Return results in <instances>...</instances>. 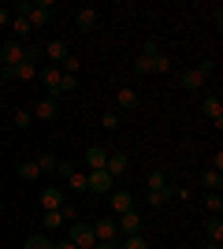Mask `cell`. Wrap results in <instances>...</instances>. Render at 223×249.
<instances>
[{
  "label": "cell",
  "instance_id": "cell-1",
  "mask_svg": "<svg viewBox=\"0 0 223 249\" xmlns=\"http://www.w3.org/2000/svg\"><path fill=\"white\" fill-rule=\"evenodd\" d=\"M67 242H71L74 249H93V246H97V234H93V227H89V223H78V219H74Z\"/></svg>",
  "mask_w": 223,
  "mask_h": 249
},
{
  "label": "cell",
  "instance_id": "cell-2",
  "mask_svg": "<svg viewBox=\"0 0 223 249\" xmlns=\"http://www.w3.org/2000/svg\"><path fill=\"white\" fill-rule=\"evenodd\" d=\"M86 186L97 190V194H112V190H116V178L101 167V171H89V175H86Z\"/></svg>",
  "mask_w": 223,
  "mask_h": 249
},
{
  "label": "cell",
  "instance_id": "cell-3",
  "mask_svg": "<svg viewBox=\"0 0 223 249\" xmlns=\"http://www.w3.org/2000/svg\"><path fill=\"white\" fill-rule=\"evenodd\" d=\"M49 15H52V0H37V4L26 8V22H30V26H45Z\"/></svg>",
  "mask_w": 223,
  "mask_h": 249
},
{
  "label": "cell",
  "instance_id": "cell-4",
  "mask_svg": "<svg viewBox=\"0 0 223 249\" xmlns=\"http://www.w3.org/2000/svg\"><path fill=\"white\" fill-rule=\"evenodd\" d=\"M37 78L49 86V97H52V101H60V97H56V86H60L64 71H60V67H52V63H41V67H37Z\"/></svg>",
  "mask_w": 223,
  "mask_h": 249
},
{
  "label": "cell",
  "instance_id": "cell-5",
  "mask_svg": "<svg viewBox=\"0 0 223 249\" xmlns=\"http://www.w3.org/2000/svg\"><path fill=\"white\" fill-rule=\"evenodd\" d=\"M201 112H205V119H212V123H216V130H223V101H220V97H205Z\"/></svg>",
  "mask_w": 223,
  "mask_h": 249
},
{
  "label": "cell",
  "instance_id": "cell-6",
  "mask_svg": "<svg viewBox=\"0 0 223 249\" xmlns=\"http://www.w3.org/2000/svg\"><path fill=\"white\" fill-rule=\"evenodd\" d=\"M116 227L123 231L127 238H130V234H141V216H138V212H134V208H130V212H123V216L116 219Z\"/></svg>",
  "mask_w": 223,
  "mask_h": 249
},
{
  "label": "cell",
  "instance_id": "cell-7",
  "mask_svg": "<svg viewBox=\"0 0 223 249\" xmlns=\"http://www.w3.org/2000/svg\"><path fill=\"white\" fill-rule=\"evenodd\" d=\"M93 234H97V242H116V234H119L116 219H97V223H93Z\"/></svg>",
  "mask_w": 223,
  "mask_h": 249
},
{
  "label": "cell",
  "instance_id": "cell-8",
  "mask_svg": "<svg viewBox=\"0 0 223 249\" xmlns=\"http://www.w3.org/2000/svg\"><path fill=\"white\" fill-rule=\"evenodd\" d=\"M130 208H134L130 190H112V212H116V216H123V212H130Z\"/></svg>",
  "mask_w": 223,
  "mask_h": 249
},
{
  "label": "cell",
  "instance_id": "cell-9",
  "mask_svg": "<svg viewBox=\"0 0 223 249\" xmlns=\"http://www.w3.org/2000/svg\"><path fill=\"white\" fill-rule=\"evenodd\" d=\"M0 60H4V67H19V63H22V45L8 41L4 49H0Z\"/></svg>",
  "mask_w": 223,
  "mask_h": 249
},
{
  "label": "cell",
  "instance_id": "cell-10",
  "mask_svg": "<svg viewBox=\"0 0 223 249\" xmlns=\"http://www.w3.org/2000/svg\"><path fill=\"white\" fill-rule=\"evenodd\" d=\"M127 164H130V160H127V153H108V164H104V171H108L112 178H119L123 171H127Z\"/></svg>",
  "mask_w": 223,
  "mask_h": 249
},
{
  "label": "cell",
  "instance_id": "cell-11",
  "mask_svg": "<svg viewBox=\"0 0 223 249\" xmlns=\"http://www.w3.org/2000/svg\"><path fill=\"white\" fill-rule=\"evenodd\" d=\"M86 164H89V171H101V167L108 164V153L101 145H89L86 149Z\"/></svg>",
  "mask_w": 223,
  "mask_h": 249
},
{
  "label": "cell",
  "instance_id": "cell-12",
  "mask_svg": "<svg viewBox=\"0 0 223 249\" xmlns=\"http://www.w3.org/2000/svg\"><path fill=\"white\" fill-rule=\"evenodd\" d=\"M45 56L52 60V67H56V63H64L67 56H71V52H67V41H49V45H45Z\"/></svg>",
  "mask_w": 223,
  "mask_h": 249
},
{
  "label": "cell",
  "instance_id": "cell-13",
  "mask_svg": "<svg viewBox=\"0 0 223 249\" xmlns=\"http://www.w3.org/2000/svg\"><path fill=\"white\" fill-rule=\"evenodd\" d=\"M74 22H78V30H93L97 26V8H78V15H74Z\"/></svg>",
  "mask_w": 223,
  "mask_h": 249
},
{
  "label": "cell",
  "instance_id": "cell-14",
  "mask_svg": "<svg viewBox=\"0 0 223 249\" xmlns=\"http://www.w3.org/2000/svg\"><path fill=\"white\" fill-rule=\"evenodd\" d=\"M67 201H64V194L60 190H41V208L45 212H52V208H64Z\"/></svg>",
  "mask_w": 223,
  "mask_h": 249
},
{
  "label": "cell",
  "instance_id": "cell-15",
  "mask_svg": "<svg viewBox=\"0 0 223 249\" xmlns=\"http://www.w3.org/2000/svg\"><path fill=\"white\" fill-rule=\"evenodd\" d=\"M56 112H60V101H52V97H45V101H37V119H56Z\"/></svg>",
  "mask_w": 223,
  "mask_h": 249
},
{
  "label": "cell",
  "instance_id": "cell-16",
  "mask_svg": "<svg viewBox=\"0 0 223 249\" xmlns=\"http://www.w3.org/2000/svg\"><path fill=\"white\" fill-rule=\"evenodd\" d=\"M201 186L205 190H223V171H212V167L201 171Z\"/></svg>",
  "mask_w": 223,
  "mask_h": 249
},
{
  "label": "cell",
  "instance_id": "cell-17",
  "mask_svg": "<svg viewBox=\"0 0 223 249\" xmlns=\"http://www.w3.org/2000/svg\"><path fill=\"white\" fill-rule=\"evenodd\" d=\"M11 78H37V63H34V60H22L19 67H11Z\"/></svg>",
  "mask_w": 223,
  "mask_h": 249
},
{
  "label": "cell",
  "instance_id": "cell-18",
  "mask_svg": "<svg viewBox=\"0 0 223 249\" xmlns=\"http://www.w3.org/2000/svg\"><path fill=\"white\" fill-rule=\"evenodd\" d=\"M116 104H119V108H127V112H130V108H138V93L123 86V89H119V93H116Z\"/></svg>",
  "mask_w": 223,
  "mask_h": 249
},
{
  "label": "cell",
  "instance_id": "cell-19",
  "mask_svg": "<svg viewBox=\"0 0 223 249\" xmlns=\"http://www.w3.org/2000/svg\"><path fill=\"white\" fill-rule=\"evenodd\" d=\"M205 234H208V242H223V219L212 216V219H208V227H205Z\"/></svg>",
  "mask_w": 223,
  "mask_h": 249
},
{
  "label": "cell",
  "instance_id": "cell-20",
  "mask_svg": "<svg viewBox=\"0 0 223 249\" xmlns=\"http://www.w3.org/2000/svg\"><path fill=\"white\" fill-rule=\"evenodd\" d=\"M19 175L26 178V182H34V178H41V164H37V160H26V164L19 167Z\"/></svg>",
  "mask_w": 223,
  "mask_h": 249
},
{
  "label": "cell",
  "instance_id": "cell-21",
  "mask_svg": "<svg viewBox=\"0 0 223 249\" xmlns=\"http://www.w3.org/2000/svg\"><path fill=\"white\" fill-rule=\"evenodd\" d=\"M71 89H78V74H64V78H60V86H56V97L71 93Z\"/></svg>",
  "mask_w": 223,
  "mask_h": 249
},
{
  "label": "cell",
  "instance_id": "cell-22",
  "mask_svg": "<svg viewBox=\"0 0 223 249\" xmlns=\"http://www.w3.org/2000/svg\"><path fill=\"white\" fill-rule=\"evenodd\" d=\"M205 86V78L197 71H182V89H201Z\"/></svg>",
  "mask_w": 223,
  "mask_h": 249
},
{
  "label": "cell",
  "instance_id": "cell-23",
  "mask_svg": "<svg viewBox=\"0 0 223 249\" xmlns=\"http://www.w3.org/2000/svg\"><path fill=\"white\" fill-rule=\"evenodd\" d=\"M171 194H175V190H171V186H164V190H149V205H153V208H160V205H164V201L171 197Z\"/></svg>",
  "mask_w": 223,
  "mask_h": 249
},
{
  "label": "cell",
  "instance_id": "cell-24",
  "mask_svg": "<svg viewBox=\"0 0 223 249\" xmlns=\"http://www.w3.org/2000/svg\"><path fill=\"white\" fill-rule=\"evenodd\" d=\"M153 71H156V74L171 71V56H168V52H156V56H153Z\"/></svg>",
  "mask_w": 223,
  "mask_h": 249
},
{
  "label": "cell",
  "instance_id": "cell-25",
  "mask_svg": "<svg viewBox=\"0 0 223 249\" xmlns=\"http://www.w3.org/2000/svg\"><path fill=\"white\" fill-rule=\"evenodd\" d=\"M205 205L212 208V216H220V212H223V197H220V190H208V197H205Z\"/></svg>",
  "mask_w": 223,
  "mask_h": 249
},
{
  "label": "cell",
  "instance_id": "cell-26",
  "mask_svg": "<svg viewBox=\"0 0 223 249\" xmlns=\"http://www.w3.org/2000/svg\"><path fill=\"white\" fill-rule=\"evenodd\" d=\"M22 249H52V242L45 238V234H30V238H26V246Z\"/></svg>",
  "mask_w": 223,
  "mask_h": 249
},
{
  "label": "cell",
  "instance_id": "cell-27",
  "mask_svg": "<svg viewBox=\"0 0 223 249\" xmlns=\"http://www.w3.org/2000/svg\"><path fill=\"white\" fill-rule=\"evenodd\" d=\"M11 30L19 34V37H26V34H30L34 26H30V22H26V15H15V19H11Z\"/></svg>",
  "mask_w": 223,
  "mask_h": 249
},
{
  "label": "cell",
  "instance_id": "cell-28",
  "mask_svg": "<svg viewBox=\"0 0 223 249\" xmlns=\"http://www.w3.org/2000/svg\"><path fill=\"white\" fill-rule=\"evenodd\" d=\"M130 67H134V74H153V60H149V56H138Z\"/></svg>",
  "mask_w": 223,
  "mask_h": 249
},
{
  "label": "cell",
  "instance_id": "cell-29",
  "mask_svg": "<svg viewBox=\"0 0 223 249\" xmlns=\"http://www.w3.org/2000/svg\"><path fill=\"white\" fill-rule=\"evenodd\" d=\"M41 223H45V227H60V223H64V212L52 208V212H45V216H41Z\"/></svg>",
  "mask_w": 223,
  "mask_h": 249
},
{
  "label": "cell",
  "instance_id": "cell-30",
  "mask_svg": "<svg viewBox=\"0 0 223 249\" xmlns=\"http://www.w3.org/2000/svg\"><path fill=\"white\" fill-rule=\"evenodd\" d=\"M193 71L201 74V78H212V74H216V60H201L197 67H193Z\"/></svg>",
  "mask_w": 223,
  "mask_h": 249
},
{
  "label": "cell",
  "instance_id": "cell-31",
  "mask_svg": "<svg viewBox=\"0 0 223 249\" xmlns=\"http://www.w3.org/2000/svg\"><path fill=\"white\" fill-rule=\"evenodd\" d=\"M164 186H168L164 171H149V190H164Z\"/></svg>",
  "mask_w": 223,
  "mask_h": 249
},
{
  "label": "cell",
  "instance_id": "cell-32",
  "mask_svg": "<svg viewBox=\"0 0 223 249\" xmlns=\"http://www.w3.org/2000/svg\"><path fill=\"white\" fill-rule=\"evenodd\" d=\"M67 182H71V190H89V186H86V175H82V171H71V175H67Z\"/></svg>",
  "mask_w": 223,
  "mask_h": 249
},
{
  "label": "cell",
  "instance_id": "cell-33",
  "mask_svg": "<svg viewBox=\"0 0 223 249\" xmlns=\"http://www.w3.org/2000/svg\"><path fill=\"white\" fill-rule=\"evenodd\" d=\"M101 126H104V130H116V126H119V115L116 112H104V115H101Z\"/></svg>",
  "mask_w": 223,
  "mask_h": 249
},
{
  "label": "cell",
  "instance_id": "cell-34",
  "mask_svg": "<svg viewBox=\"0 0 223 249\" xmlns=\"http://www.w3.org/2000/svg\"><path fill=\"white\" fill-rule=\"evenodd\" d=\"M78 67H82V60H78V56H67L60 71H64V74H74V71H78Z\"/></svg>",
  "mask_w": 223,
  "mask_h": 249
},
{
  "label": "cell",
  "instance_id": "cell-35",
  "mask_svg": "<svg viewBox=\"0 0 223 249\" xmlns=\"http://www.w3.org/2000/svg\"><path fill=\"white\" fill-rule=\"evenodd\" d=\"M123 249H149V246H145V238H141V234H130Z\"/></svg>",
  "mask_w": 223,
  "mask_h": 249
},
{
  "label": "cell",
  "instance_id": "cell-36",
  "mask_svg": "<svg viewBox=\"0 0 223 249\" xmlns=\"http://www.w3.org/2000/svg\"><path fill=\"white\" fill-rule=\"evenodd\" d=\"M37 164H41V171H56V167H60V160H56V156H41Z\"/></svg>",
  "mask_w": 223,
  "mask_h": 249
},
{
  "label": "cell",
  "instance_id": "cell-37",
  "mask_svg": "<svg viewBox=\"0 0 223 249\" xmlns=\"http://www.w3.org/2000/svg\"><path fill=\"white\" fill-rule=\"evenodd\" d=\"M30 123H34L30 112H15V126H30Z\"/></svg>",
  "mask_w": 223,
  "mask_h": 249
},
{
  "label": "cell",
  "instance_id": "cell-38",
  "mask_svg": "<svg viewBox=\"0 0 223 249\" xmlns=\"http://www.w3.org/2000/svg\"><path fill=\"white\" fill-rule=\"evenodd\" d=\"M156 41H145V45H141V56H149V60H153V56H156Z\"/></svg>",
  "mask_w": 223,
  "mask_h": 249
},
{
  "label": "cell",
  "instance_id": "cell-39",
  "mask_svg": "<svg viewBox=\"0 0 223 249\" xmlns=\"http://www.w3.org/2000/svg\"><path fill=\"white\" fill-rule=\"evenodd\" d=\"M60 212H64V223H67V219H71V223H74V216H78V208H74V205H64V208H60Z\"/></svg>",
  "mask_w": 223,
  "mask_h": 249
},
{
  "label": "cell",
  "instance_id": "cell-40",
  "mask_svg": "<svg viewBox=\"0 0 223 249\" xmlns=\"http://www.w3.org/2000/svg\"><path fill=\"white\" fill-rule=\"evenodd\" d=\"M93 249H119V246H116V242H97Z\"/></svg>",
  "mask_w": 223,
  "mask_h": 249
},
{
  "label": "cell",
  "instance_id": "cell-41",
  "mask_svg": "<svg viewBox=\"0 0 223 249\" xmlns=\"http://www.w3.org/2000/svg\"><path fill=\"white\" fill-rule=\"evenodd\" d=\"M0 26H8V8H0Z\"/></svg>",
  "mask_w": 223,
  "mask_h": 249
},
{
  "label": "cell",
  "instance_id": "cell-42",
  "mask_svg": "<svg viewBox=\"0 0 223 249\" xmlns=\"http://www.w3.org/2000/svg\"><path fill=\"white\" fill-rule=\"evenodd\" d=\"M52 249H74V246H71V242H60V246H52Z\"/></svg>",
  "mask_w": 223,
  "mask_h": 249
},
{
  "label": "cell",
  "instance_id": "cell-43",
  "mask_svg": "<svg viewBox=\"0 0 223 249\" xmlns=\"http://www.w3.org/2000/svg\"><path fill=\"white\" fill-rule=\"evenodd\" d=\"M205 249H220V242H208V246H205Z\"/></svg>",
  "mask_w": 223,
  "mask_h": 249
}]
</instances>
